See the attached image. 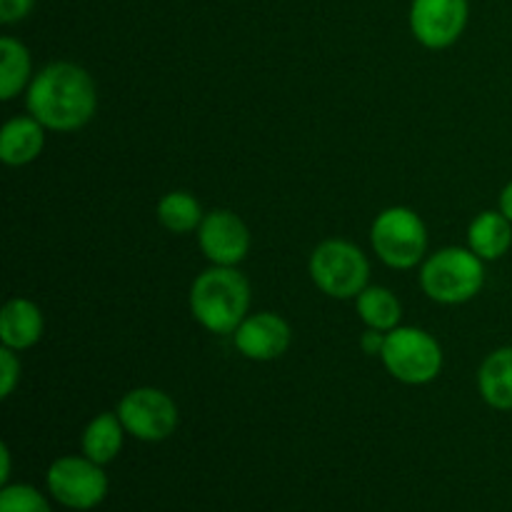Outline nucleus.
Listing matches in <instances>:
<instances>
[{
	"label": "nucleus",
	"mask_w": 512,
	"mask_h": 512,
	"mask_svg": "<svg viewBox=\"0 0 512 512\" xmlns=\"http://www.w3.org/2000/svg\"><path fill=\"white\" fill-rule=\"evenodd\" d=\"M370 243L375 255L383 260L388 268L408 270L415 268L425 258L428 250V228L420 220V215L410 208L383 210L373 220L370 228Z\"/></svg>",
	"instance_id": "nucleus-5"
},
{
	"label": "nucleus",
	"mask_w": 512,
	"mask_h": 512,
	"mask_svg": "<svg viewBox=\"0 0 512 512\" xmlns=\"http://www.w3.org/2000/svg\"><path fill=\"white\" fill-rule=\"evenodd\" d=\"M33 5L35 0H0V20L5 25L18 23V20H23L33 10Z\"/></svg>",
	"instance_id": "nucleus-22"
},
{
	"label": "nucleus",
	"mask_w": 512,
	"mask_h": 512,
	"mask_svg": "<svg viewBox=\"0 0 512 512\" xmlns=\"http://www.w3.org/2000/svg\"><path fill=\"white\" fill-rule=\"evenodd\" d=\"M125 428L118 413H100L88 423L83 433V455L98 465L113 463L123 450Z\"/></svg>",
	"instance_id": "nucleus-16"
},
{
	"label": "nucleus",
	"mask_w": 512,
	"mask_h": 512,
	"mask_svg": "<svg viewBox=\"0 0 512 512\" xmlns=\"http://www.w3.org/2000/svg\"><path fill=\"white\" fill-rule=\"evenodd\" d=\"M43 145L45 128L33 115L13 118L3 125V133H0V160L10 168H20V165L33 163L43 153Z\"/></svg>",
	"instance_id": "nucleus-13"
},
{
	"label": "nucleus",
	"mask_w": 512,
	"mask_h": 512,
	"mask_svg": "<svg viewBox=\"0 0 512 512\" xmlns=\"http://www.w3.org/2000/svg\"><path fill=\"white\" fill-rule=\"evenodd\" d=\"M28 113L55 133H73L93 120L98 108L95 83L75 63H50L30 80Z\"/></svg>",
	"instance_id": "nucleus-1"
},
{
	"label": "nucleus",
	"mask_w": 512,
	"mask_h": 512,
	"mask_svg": "<svg viewBox=\"0 0 512 512\" xmlns=\"http://www.w3.org/2000/svg\"><path fill=\"white\" fill-rule=\"evenodd\" d=\"M470 250L480 260H500L512 245V223L500 210H485L468 228Z\"/></svg>",
	"instance_id": "nucleus-15"
},
{
	"label": "nucleus",
	"mask_w": 512,
	"mask_h": 512,
	"mask_svg": "<svg viewBox=\"0 0 512 512\" xmlns=\"http://www.w3.org/2000/svg\"><path fill=\"white\" fill-rule=\"evenodd\" d=\"M500 213L512 223V180L505 185L503 193H500Z\"/></svg>",
	"instance_id": "nucleus-24"
},
{
	"label": "nucleus",
	"mask_w": 512,
	"mask_h": 512,
	"mask_svg": "<svg viewBox=\"0 0 512 512\" xmlns=\"http://www.w3.org/2000/svg\"><path fill=\"white\" fill-rule=\"evenodd\" d=\"M20 383V360L15 350L0 348V398H10L15 385Z\"/></svg>",
	"instance_id": "nucleus-21"
},
{
	"label": "nucleus",
	"mask_w": 512,
	"mask_h": 512,
	"mask_svg": "<svg viewBox=\"0 0 512 512\" xmlns=\"http://www.w3.org/2000/svg\"><path fill=\"white\" fill-rule=\"evenodd\" d=\"M48 490L70 510H93L108 495V475L103 465L85 455H65L48 468Z\"/></svg>",
	"instance_id": "nucleus-7"
},
{
	"label": "nucleus",
	"mask_w": 512,
	"mask_h": 512,
	"mask_svg": "<svg viewBox=\"0 0 512 512\" xmlns=\"http://www.w3.org/2000/svg\"><path fill=\"white\" fill-rule=\"evenodd\" d=\"M0 460H3V470H0V483L8 485V480H10V450H8V445H3V448H0Z\"/></svg>",
	"instance_id": "nucleus-25"
},
{
	"label": "nucleus",
	"mask_w": 512,
	"mask_h": 512,
	"mask_svg": "<svg viewBox=\"0 0 512 512\" xmlns=\"http://www.w3.org/2000/svg\"><path fill=\"white\" fill-rule=\"evenodd\" d=\"M355 308H358L360 320L368 328L383 330V333H390V330L398 328L400 318H403L400 300L388 288H365L355 298Z\"/></svg>",
	"instance_id": "nucleus-18"
},
{
	"label": "nucleus",
	"mask_w": 512,
	"mask_h": 512,
	"mask_svg": "<svg viewBox=\"0 0 512 512\" xmlns=\"http://www.w3.org/2000/svg\"><path fill=\"white\" fill-rule=\"evenodd\" d=\"M33 60L18 38H0V98L13 100L30 83Z\"/></svg>",
	"instance_id": "nucleus-17"
},
{
	"label": "nucleus",
	"mask_w": 512,
	"mask_h": 512,
	"mask_svg": "<svg viewBox=\"0 0 512 512\" xmlns=\"http://www.w3.org/2000/svg\"><path fill=\"white\" fill-rule=\"evenodd\" d=\"M468 0H413L410 30L415 40L430 50H443L458 43L468 25Z\"/></svg>",
	"instance_id": "nucleus-9"
},
{
	"label": "nucleus",
	"mask_w": 512,
	"mask_h": 512,
	"mask_svg": "<svg viewBox=\"0 0 512 512\" xmlns=\"http://www.w3.org/2000/svg\"><path fill=\"white\" fill-rule=\"evenodd\" d=\"M250 283L228 265H213L193 280L190 313L215 335H230L248 318Z\"/></svg>",
	"instance_id": "nucleus-2"
},
{
	"label": "nucleus",
	"mask_w": 512,
	"mask_h": 512,
	"mask_svg": "<svg viewBox=\"0 0 512 512\" xmlns=\"http://www.w3.org/2000/svg\"><path fill=\"white\" fill-rule=\"evenodd\" d=\"M385 338H388V333H383V330L368 328L360 335V348L365 355H380L385 348Z\"/></svg>",
	"instance_id": "nucleus-23"
},
{
	"label": "nucleus",
	"mask_w": 512,
	"mask_h": 512,
	"mask_svg": "<svg viewBox=\"0 0 512 512\" xmlns=\"http://www.w3.org/2000/svg\"><path fill=\"white\" fill-rule=\"evenodd\" d=\"M118 418L125 433L143 443H160L175 433L180 423L178 405L158 388H135L118 403Z\"/></svg>",
	"instance_id": "nucleus-8"
},
{
	"label": "nucleus",
	"mask_w": 512,
	"mask_h": 512,
	"mask_svg": "<svg viewBox=\"0 0 512 512\" xmlns=\"http://www.w3.org/2000/svg\"><path fill=\"white\" fill-rule=\"evenodd\" d=\"M310 278L330 298H358L368 288L370 263L358 245L348 240H325L310 255Z\"/></svg>",
	"instance_id": "nucleus-4"
},
{
	"label": "nucleus",
	"mask_w": 512,
	"mask_h": 512,
	"mask_svg": "<svg viewBox=\"0 0 512 512\" xmlns=\"http://www.w3.org/2000/svg\"><path fill=\"white\" fill-rule=\"evenodd\" d=\"M420 285L435 303H468L485 285V260H480L473 250L443 248L423 263Z\"/></svg>",
	"instance_id": "nucleus-3"
},
{
	"label": "nucleus",
	"mask_w": 512,
	"mask_h": 512,
	"mask_svg": "<svg viewBox=\"0 0 512 512\" xmlns=\"http://www.w3.org/2000/svg\"><path fill=\"white\" fill-rule=\"evenodd\" d=\"M0 512H53L48 500L33 485H3L0 493Z\"/></svg>",
	"instance_id": "nucleus-20"
},
{
	"label": "nucleus",
	"mask_w": 512,
	"mask_h": 512,
	"mask_svg": "<svg viewBox=\"0 0 512 512\" xmlns=\"http://www.w3.org/2000/svg\"><path fill=\"white\" fill-rule=\"evenodd\" d=\"M290 340H293L290 325L275 313L248 315L233 333V343L240 355L255 363L283 358L290 348Z\"/></svg>",
	"instance_id": "nucleus-11"
},
{
	"label": "nucleus",
	"mask_w": 512,
	"mask_h": 512,
	"mask_svg": "<svg viewBox=\"0 0 512 512\" xmlns=\"http://www.w3.org/2000/svg\"><path fill=\"white\" fill-rule=\"evenodd\" d=\"M43 338V313L33 300L13 298L3 305L0 313V340L5 348L28 350Z\"/></svg>",
	"instance_id": "nucleus-12"
},
{
	"label": "nucleus",
	"mask_w": 512,
	"mask_h": 512,
	"mask_svg": "<svg viewBox=\"0 0 512 512\" xmlns=\"http://www.w3.org/2000/svg\"><path fill=\"white\" fill-rule=\"evenodd\" d=\"M380 358L388 373L405 385H428L443 370V348L438 340L425 330L405 325L390 330Z\"/></svg>",
	"instance_id": "nucleus-6"
},
{
	"label": "nucleus",
	"mask_w": 512,
	"mask_h": 512,
	"mask_svg": "<svg viewBox=\"0 0 512 512\" xmlns=\"http://www.w3.org/2000/svg\"><path fill=\"white\" fill-rule=\"evenodd\" d=\"M203 218L200 203L185 190H173V193L163 195V200L158 203V223L175 235L198 230Z\"/></svg>",
	"instance_id": "nucleus-19"
},
{
	"label": "nucleus",
	"mask_w": 512,
	"mask_h": 512,
	"mask_svg": "<svg viewBox=\"0 0 512 512\" xmlns=\"http://www.w3.org/2000/svg\"><path fill=\"white\" fill-rule=\"evenodd\" d=\"M478 388L485 403L495 410H512V345L498 348L478 370Z\"/></svg>",
	"instance_id": "nucleus-14"
},
{
	"label": "nucleus",
	"mask_w": 512,
	"mask_h": 512,
	"mask_svg": "<svg viewBox=\"0 0 512 512\" xmlns=\"http://www.w3.org/2000/svg\"><path fill=\"white\" fill-rule=\"evenodd\" d=\"M198 243L210 263L235 268L248 258L250 230L233 210H213L200 223Z\"/></svg>",
	"instance_id": "nucleus-10"
}]
</instances>
